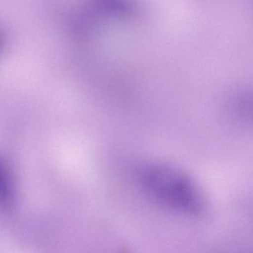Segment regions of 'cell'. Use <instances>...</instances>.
Listing matches in <instances>:
<instances>
[{
	"instance_id": "1",
	"label": "cell",
	"mask_w": 253,
	"mask_h": 253,
	"mask_svg": "<svg viewBox=\"0 0 253 253\" xmlns=\"http://www.w3.org/2000/svg\"><path fill=\"white\" fill-rule=\"evenodd\" d=\"M2 42V39H1V35H0V42Z\"/></svg>"
}]
</instances>
